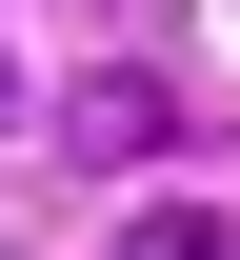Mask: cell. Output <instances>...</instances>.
<instances>
[{
	"label": "cell",
	"mask_w": 240,
	"mask_h": 260,
	"mask_svg": "<svg viewBox=\"0 0 240 260\" xmlns=\"http://www.w3.org/2000/svg\"><path fill=\"white\" fill-rule=\"evenodd\" d=\"M60 140L120 180V160H160V140H180V100H160V80H80V100H60Z\"/></svg>",
	"instance_id": "obj_1"
},
{
	"label": "cell",
	"mask_w": 240,
	"mask_h": 260,
	"mask_svg": "<svg viewBox=\"0 0 240 260\" xmlns=\"http://www.w3.org/2000/svg\"><path fill=\"white\" fill-rule=\"evenodd\" d=\"M120 260H240V240H220V220H200V200H160V220H140V240H120Z\"/></svg>",
	"instance_id": "obj_2"
}]
</instances>
